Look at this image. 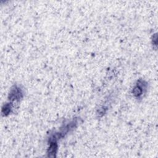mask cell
<instances>
[{"label": "cell", "instance_id": "1", "mask_svg": "<svg viewBox=\"0 0 158 158\" xmlns=\"http://www.w3.org/2000/svg\"><path fill=\"white\" fill-rule=\"evenodd\" d=\"M146 83L143 80H139L138 81V83L135 86V87L133 89V94L136 98H139L141 96H142L143 90L144 88H146Z\"/></svg>", "mask_w": 158, "mask_h": 158}, {"label": "cell", "instance_id": "3", "mask_svg": "<svg viewBox=\"0 0 158 158\" xmlns=\"http://www.w3.org/2000/svg\"><path fill=\"white\" fill-rule=\"evenodd\" d=\"M57 149V144L56 141H50V146L48 150L49 156H54Z\"/></svg>", "mask_w": 158, "mask_h": 158}, {"label": "cell", "instance_id": "2", "mask_svg": "<svg viewBox=\"0 0 158 158\" xmlns=\"http://www.w3.org/2000/svg\"><path fill=\"white\" fill-rule=\"evenodd\" d=\"M23 96V93L22 89L17 87V86H14L10 90L9 93V99L12 101H19Z\"/></svg>", "mask_w": 158, "mask_h": 158}]
</instances>
